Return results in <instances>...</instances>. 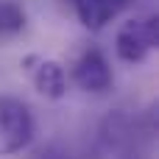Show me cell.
Here are the masks:
<instances>
[{
    "mask_svg": "<svg viewBox=\"0 0 159 159\" xmlns=\"http://www.w3.org/2000/svg\"><path fill=\"white\" fill-rule=\"evenodd\" d=\"M36 131V120L31 106L22 98L0 95V157L22 151Z\"/></svg>",
    "mask_w": 159,
    "mask_h": 159,
    "instance_id": "obj_1",
    "label": "cell"
},
{
    "mask_svg": "<svg viewBox=\"0 0 159 159\" xmlns=\"http://www.w3.org/2000/svg\"><path fill=\"white\" fill-rule=\"evenodd\" d=\"M157 45H159L157 14H143V17H131L129 22H123V28L117 31V39H115V53L126 64H140L151 56V50H157Z\"/></svg>",
    "mask_w": 159,
    "mask_h": 159,
    "instance_id": "obj_2",
    "label": "cell"
},
{
    "mask_svg": "<svg viewBox=\"0 0 159 159\" xmlns=\"http://www.w3.org/2000/svg\"><path fill=\"white\" fill-rule=\"evenodd\" d=\"M73 81L84 92H106L112 87V81H115L106 53L101 48L81 50V56L73 61Z\"/></svg>",
    "mask_w": 159,
    "mask_h": 159,
    "instance_id": "obj_3",
    "label": "cell"
},
{
    "mask_svg": "<svg viewBox=\"0 0 159 159\" xmlns=\"http://www.w3.org/2000/svg\"><path fill=\"white\" fill-rule=\"evenodd\" d=\"M22 67L28 70L36 92L45 95L48 101H61L67 95V70H64L61 61L42 59V56H25Z\"/></svg>",
    "mask_w": 159,
    "mask_h": 159,
    "instance_id": "obj_4",
    "label": "cell"
},
{
    "mask_svg": "<svg viewBox=\"0 0 159 159\" xmlns=\"http://www.w3.org/2000/svg\"><path fill=\"white\" fill-rule=\"evenodd\" d=\"M134 0H73L75 14L87 31H101L106 28L120 11H126Z\"/></svg>",
    "mask_w": 159,
    "mask_h": 159,
    "instance_id": "obj_5",
    "label": "cell"
},
{
    "mask_svg": "<svg viewBox=\"0 0 159 159\" xmlns=\"http://www.w3.org/2000/svg\"><path fill=\"white\" fill-rule=\"evenodd\" d=\"M28 14L17 0H0V36H14L25 31Z\"/></svg>",
    "mask_w": 159,
    "mask_h": 159,
    "instance_id": "obj_6",
    "label": "cell"
},
{
    "mask_svg": "<svg viewBox=\"0 0 159 159\" xmlns=\"http://www.w3.org/2000/svg\"><path fill=\"white\" fill-rule=\"evenodd\" d=\"M39 159H75V157H70V154L61 151V148H48V151H42Z\"/></svg>",
    "mask_w": 159,
    "mask_h": 159,
    "instance_id": "obj_7",
    "label": "cell"
}]
</instances>
